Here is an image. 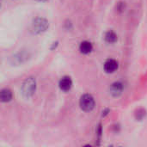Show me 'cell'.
Wrapping results in <instances>:
<instances>
[{
  "mask_svg": "<svg viewBox=\"0 0 147 147\" xmlns=\"http://www.w3.org/2000/svg\"><path fill=\"white\" fill-rule=\"evenodd\" d=\"M79 49H80V51H81L82 53L88 54V53H90L92 51L93 46H92V44H91L90 41L84 40V41H83V42L80 44Z\"/></svg>",
  "mask_w": 147,
  "mask_h": 147,
  "instance_id": "obj_8",
  "label": "cell"
},
{
  "mask_svg": "<svg viewBox=\"0 0 147 147\" xmlns=\"http://www.w3.org/2000/svg\"><path fill=\"white\" fill-rule=\"evenodd\" d=\"M49 27L48 22L41 17H37L34 20L32 23V30L34 34H40L45 32Z\"/></svg>",
  "mask_w": 147,
  "mask_h": 147,
  "instance_id": "obj_2",
  "label": "cell"
},
{
  "mask_svg": "<svg viewBox=\"0 0 147 147\" xmlns=\"http://www.w3.org/2000/svg\"><path fill=\"white\" fill-rule=\"evenodd\" d=\"M105 40L109 43H115L117 40V35L113 31H109L105 34Z\"/></svg>",
  "mask_w": 147,
  "mask_h": 147,
  "instance_id": "obj_9",
  "label": "cell"
},
{
  "mask_svg": "<svg viewBox=\"0 0 147 147\" xmlns=\"http://www.w3.org/2000/svg\"><path fill=\"white\" fill-rule=\"evenodd\" d=\"M72 86V81L71 78L69 77H64L60 81H59V88L63 91H68L71 90Z\"/></svg>",
  "mask_w": 147,
  "mask_h": 147,
  "instance_id": "obj_5",
  "label": "cell"
},
{
  "mask_svg": "<svg viewBox=\"0 0 147 147\" xmlns=\"http://www.w3.org/2000/svg\"><path fill=\"white\" fill-rule=\"evenodd\" d=\"M36 1H38V2H44V1H47V0H36Z\"/></svg>",
  "mask_w": 147,
  "mask_h": 147,
  "instance_id": "obj_10",
  "label": "cell"
},
{
  "mask_svg": "<svg viewBox=\"0 0 147 147\" xmlns=\"http://www.w3.org/2000/svg\"><path fill=\"white\" fill-rule=\"evenodd\" d=\"M118 69V62L115 59H108L104 64V70L107 73H112Z\"/></svg>",
  "mask_w": 147,
  "mask_h": 147,
  "instance_id": "obj_4",
  "label": "cell"
},
{
  "mask_svg": "<svg viewBox=\"0 0 147 147\" xmlns=\"http://www.w3.org/2000/svg\"><path fill=\"white\" fill-rule=\"evenodd\" d=\"M13 97V95H12V92L9 89H3L1 90V93H0V98H1V101L3 102H9Z\"/></svg>",
  "mask_w": 147,
  "mask_h": 147,
  "instance_id": "obj_7",
  "label": "cell"
},
{
  "mask_svg": "<svg viewBox=\"0 0 147 147\" xmlns=\"http://www.w3.org/2000/svg\"><path fill=\"white\" fill-rule=\"evenodd\" d=\"M123 91V84L120 82L114 83L110 87V93L114 96H119Z\"/></svg>",
  "mask_w": 147,
  "mask_h": 147,
  "instance_id": "obj_6",
  "label": "cell"
},
{
  "mask_svg": "<svg viewBox=\"0 0 147 147\" xmlns=\"http://www.w3.org/2000/svg\"><path fill=\"white\" fill-rule=\"evenodd\" d=\"M36 89V82L33 78H28L25 80L22 86V93L25 97H30L34 95Z\"/></svg>",
  "mask_w": 147,
  "mask_h": 147,
  "instance_id": "obj_1",
  "label": "cell"
},
{
  "mask_svg": "<svg viewBox=\"0 0 147 147\" xmlns=\"http://www.w3.org/2000/svg\"><path fill=\"white\" fill-rule=\"evenodd\" d=\"M80 107L84 111L89 112L91 111L95 108V100L93 96L90 94H84L81 96L80 102H79Z\"/></svg>",
  "mask_w": 147,
  "mask_h": 147,
  "instance_id": "obj_3",
  "label": "cell"
}]
</instances>
